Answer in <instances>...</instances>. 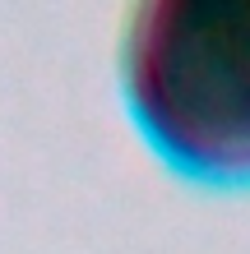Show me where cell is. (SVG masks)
I'll use <instances>...</instances> for the list:
<instances>
[{
	"mask_svg": "<svg viewBox=\"0 0 250 254\" xmlns=\"http://www.w3.org/2000/svg\"><path fill=\"white\" fill-rule=\"evenodd\" d=\"M139 121L176 162L250 171V0H163L130 33Z\"/></svg>",
	"mask_w": 250,
	"mask_h": 254,
	"instance_id": "1",
	"label": "cell"
}]
</instances>
